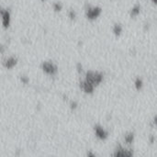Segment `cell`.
Listing matches in <instances>:
<instances>
[{
  "instance_id": "obj_1",
  "label": "cell",
  "mask_w": 157,
  "mask_h": 157,
  "mask_svg": "<svg viewBox=\"0 0 157 157\" xmlns=\"http://www.w3.org/2000/svg\"><path fill=\"white\" fill-rule=\"evenodd\" d=\"M85 80L92 84L94 87H98L103 81V74L98 72L88 71V72H87V74H85Z\"/></svg>"
},
{
  "instance_id": "obj_2",
  "label": "cell",
  "mask_w": 157,
  "mask_h": 157,
  "mask_svg": "<svg viewBox=\"0 0 157 157\" xmlns=\"http://www.w3.org/2000/svg\"><path fill=\"white\" fill-rule=\"evenodd\" d=\"M101 12H102V9L98 7H87L85 8V16L89 20H94L97 18H98Z\"/></svg>"
},
{
  "instance_id": "obj_3",
  "label": "cell",
  "mask_w": 157,
  "mask_h": 157,
  "mask_svg": "<svg viewBox=\"0 0 157 157\" xmlns=\"http://www.w3.org/2000/svg\"><path fill=\"white\" fill-rule=\"evenodd\" d=\"M42 69L44 73H46L47 74H50V75H54L58 72L57 65L49 62H43L42 63Z\"/></svg>"
},
{
  "instance_id": "obj_4",
  "label": "cell",
  "mask_w": 157,
  "mask_h": 157,
  "mask_svg": "<svg viewBox=\"0 0 157 157\" xmlns=\"http://www.w3.org/2000/svg\"><path fill=\"white\" fill-rule=\"evenodd\" d=\"M94 130H95V134L96 136L99 139V140H106L108 138V136H109V132L107 130H105L101 126L99 125H96L95 127H94Z\"/></svg>"
},
{
  "instance_id": "obj_5",
  "label": "cell",
  "mask_w": 157,
  "mask_h": 157,
  "mask_svg": "<svg viewBox=\"0 0 157 157\" xmlns=\"http://www.w3.org/2000/svg\"><path fill=\"white\" fill-rule=\"evenodd\" d=\"M79 87L85 94H92L94 92V87H95L85 79L84 81H81L80 84H79Z\"/></svg>"
},
{
  "instance_id": "obj_6",
  "label": "cell",
  "mask_w": 157,
  "mask_h": 157,
  "mask_svg": "<svg viewBox=\"0 0 157 157\" xmlns=\"http://www.w3.org/2000/svg\"><path fill=\"white\" fill-rule=\"evenodd\" d=\"M133 155V152L130 149H124L120 145H118L117 149L115 150V153L113 154V156H131Z\"/></svg>"
},
{
  "instance_id": "obj_7",
  "label": "cell",
  "mask_w": 157,
  "mask_h": 157,
  "mask_svg": "<svg viewBox=\"0 0 157 157\" xmlns=\"http://www.w3.org/2000/svg\"><path fill=\"white\" fill-rule=\"evenodd\" d=\"M1 16H2V23L3 27L5 29H8L10 24V13L7 9L1 10Z\"/></svg>"
},
{
  "instance_id": "obj_8",
  "label": "cell",
  "mask_w": 157,
  "mask_h": 157,
  "mask_svg": "<svg viewBox=\"0 0 157 157\" xmlns=\"http://www.w3.org/2000/svg\"><path fill=\"white\" fill-rule=\"evenodd\" d=\"M17 63H18V59L16 57H13V56L4 60V62H3V65L8 69L13 68L14 66H16Z\"/></svg>"
},
{
  "instance_id": "obj_9",
  "label": "cell",
  "mask_w": 157,
  "mask_h": 157,
  "mask_svg": "<svg viewBox=\"0 0 157 157\" xmlns=\"http://www.w3.org/2000/svg\"><path fill=\"white\" fill-rule=\"evenodd\" d=\"M124 141L126 143L130 144L133 143L134 141V133L133 132H129L124 136Z\"/></svg>"
},
{
  "instance_id": "obj_10",
  "label": "cell",
  "mask_w": 157,
  "mask_h": 157,
  "mask_svg": "<svg viewBox=\"0 0 157 157\" xmlns=\"http://www.w3.org/2000/svg\"><path fill=\"white\" fill-rule=\"evenodd\" d=\"M122 26H121L120 24H115L113 26V33L116 35V36H119V35L121 34V32H122Z\"/></svg>"
},
{
  "instance_id": "obj_11",
  "label": "cell",
  "mask_w": 157,
  "mask_h": 157,
  "mask_svg": "<svg viewBox=\"0 0 157 157\" xmlns=\"http://www.w3.org/2000/svg\"><path fill=\"white\" fill-rule=\"evenodd\" d=\"M140 11H141V7L140 6H135L132 9L130 10V17L131 18H134L136 16H138L140 14Z\"/></svg>"
},
{
  "instance_id": "obj_12",
  "label": "cell",
  "mask_w": 157,
  "mask_h": 157,
  "mask_svg": "<svg viewBox=\"0 0 157 157\" xmlns=\"http://www.w3.org/2000/svg\"><path fill=\"white\" fill-rule=\"evenodd\" d=\"M134 87H135V88L137 89V90H141V88H143V80H141V78H137V79H136L135 82H134Z\"/></svg>"
},
{
  "instance_id": "obj_13",
  "label": "cell",
  "mask_w": 157,
  "mask_h": 157,
  "mask_svg": "<svg viewBox=\"0 0 157 157\" xmlns=\"http://www.w3.org/2000/svg\"><path fill=\"white\" fill-rule=\"evenodd\" d=\"M53 7V10H54V11H56V12H60L63 8L62 4H60V3H54Z\"/></svg>"
},
{
  "instance_id": "obj_14",
  "label": "cell",
  "mask_w": 157,
  "mask_h": 157,
  "mask_svg": "<svg viewBox=\"0 0 157 157\" xmlns=\"http://www.w3.org/2000/svg\"><path fill=\"white\" fill-rule=\"evenodd\" d=\"M68 17L70 18V19H75V18H76V13H75L74 10H70L69 13H68Z\"/></svg>"
},
{
  "instance_id": "obj_15",
  "label": "cell",
  "mask_w": 157,
  "mask_h": 157,
  "mask_svg": "<svg viewBox=\"0 0 157 157\" xmlns=\"http://www.w3.org/2000/svg\"><path fill=\"white\" fill-rule=\"evenodd\" d=\"M77 106H78V104H77L76 101H72V102L70 103V108H71V109H72V110L76 109Z\"/></svg>"
},
{
  "instance_id": "obj_16",
  "label": "cell",
  "mask_w": 157,
  "mask_h": 157,
  "mask_svg": "<svg viewBox=\"0 0 157 157\" xmlns=\"http://www.w3.org/2000/svg\"><path fill=\"white\" fill-rule=\"evenodd\" d=\"M20 81L22 82V84L26 85V84H28L29 82V79L27 76H21V77H20Z\"/></svg>"
},
{
  "instance_id": "obj_17",
  "label": "cell",
  "mask_w": 157,
  "mask_h": 157,
  "mask_svg": "<svg viewBox=\"0 0 157 157\" xmlns=\"http://www.w3.org/2000/svg\"><path fill=\"white\" fill-rule=\"evenodd\" d=\"M76 70H77V72L79 74L82 73V71H83V65L81 64V63H76Z\"/></svg>"
},
{
  "instance_id": "obj_18",
  "label": "cell",
  "mask_w": 157,
  "mask_h": 157,
  "mask_svg": "<svg viewBox=\"0 0 157 157\" xmlns=\"http://www.w3.org/2000/svg\"><path fill=\"white\" fill-rule=\"evenodd\" d=\"M150 143H154V136H151V137H150Z\"/></svg>"
},
{
  "instance_id": "obj_19",
  "label": "cell",
  "mask_w": 157,
  "mask_h": 157,
  "mask_svg": "<svg viewBox=\"0 0 157 157\" xmlns=\"http://www.w3.org/2000/svg\"><path fill=\"white\" fill-rule=\"evenodd\" d=\"M87 156H92V157H94V156H95V154L91 153V152H88V153L87 154Z\"/></svg>"
},
{
  "instance_id": "obj_20",
  "label": "cell",
  "mask_w": 157,
  "mask_h": 157,
  "mask_svg": "<svg viewBox=\"0 0 157 157\" xmlns=\"http://www.w3.org/2000/svg\"><path fill=\"white\" fill-rule=\"evenodd\" d=\"M154 124L155 125V126H157V116H156V117H154Z\"/></svg>"
},
{
  "instance_id": "obj_21",
  "label": "cell",
  "mask_w": 157,
  "mask_h": 157,
  "mask_svg": "<svg viewBox=\"0 0 157 157\" xmlns=\"http://www.w3.org/2000/svg\"><path fill=\"white\" fill-rule=\"evenodd\" d=\"M153 1H154V2L155 4H157V0H153Z\"/></svg>"
},
{
  "instance_id": "obj_22",
  "label": "cell",
  "mask_w": 157,
  "mask_h": 157,
  "mask_svg": "<svg viewBox=\"0 0 157 157\" xmlns=\"http://www.w3.org/2000/svg\"><path fill=\"white\" fill-rule=\"evenodd\" d=\"M40 1H42V2H44V1H46V0H40Z\"/></svg>"
}]
</instances>
